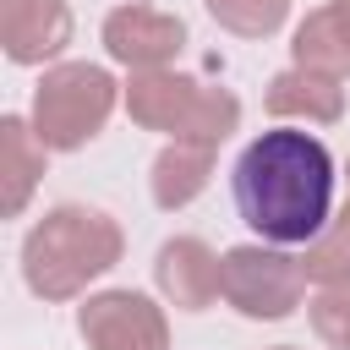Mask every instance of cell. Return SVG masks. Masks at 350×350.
<instances>
[{"instance_id": "cell-11", "label": "cell", "mask_w": 350, "mask_h": 350, "mask_svg": "<svg viewBox=\"0 0 350 350\" xmlns=\"http://www.w3.org/2000/svg\"><path fill=\"white\" fill-rule=\"evenodd\" d=\"M44 153L49 148L38 142L33 126H22L16 115L0 120V202H5V213L27 208V197H33L38 175H44Z\"/></svg>"}, {"instance_id": "cell-2", "label": "cell", "mask_w": 350, "mask_h": 350, "mask_svg": "<svg viewBox=\"0 0 350 350\" xmlns=\"http://www.w3.org/2000/svg\"><path fill=\"white\" fill-rule=\"evenodd\" d=\"M115 262H120V224L98 208H82V202L49 208L22 241V279L44 301L82 295Z\"/></svg>"}, {"instance_id": "cell-15", "label": "cell", "mask_w": 350, "mask_h": 350, "mask_svg": "<svg viewBox=\"0 0 350 350\" xmlns=\"http://www.w3.org/2000/svg\"><path fill=\"white\" fill-rule=\"evenodd\" d=\"M202 5H208V16L219 27H230L241 38H268L290 16V0H202Z\"/></svg>"}, {"instance_id": "cell-7", "label": "cell", "mask_w": 350, "mask_h": 350, "mask_svg": "<svg viewBox=\"0 0 350 350\" xmlns=\"http://www.w3.org/2000/svg\"><path fill=\"white\" fill-rule=\"evenodd\" d=\"M180 44H186V27L153 5H115L104 16V49H109V60H120L131 71L170 66L180 55Z\"/></svg>"}, {"instance_id": "cell-5", "label": "cell", "mask_w": 350, "mask_h": 350, "mask_svg": "<svg viewBox=\"0 0 350 350\" xmlns=\"http://www.w3.org/2000/svg\"><path fill=\"white\" fill-rule=\"evenodd\" d=\"M306 295V273L301 257H284L279 246H235L224 252V301L241 317H262L279 323L301 306Z\"/></svg>"}, {"instance_id": "cell-3", "label": "cell", "mask_w": 350, "mask_h": 350, "mask_svg": "<svg viewBox=\"0 0 350 350\" xmlns=\"http://www.w3.org/2000/svg\"><path fill=\"white\" fill-rule=\"evenodd\" d=\"M126 109H131L137 126L164 131L170 142H208V148H219L235 131V120H241V98L230 88H208V82L180 77L170 66L131 71Z\"/></svg>"}, {"instance_id": "cell-17", "label": "cell", "mask_w": 350, "mask_h": 350, "mask_svg": "<svg viewBox=\"0 0 350 350\" xmlns=\"http://www.w3.org/2000/svg\"><path fill=\"white\" fill-rule=\"evenodd\" d=\"M328 5H334V11H339V22L350 27V0H328Z\"/></svg>"}, {"instance_id": "cell-19", "label": "cell", "mask_w": 350, "mask_h": 350, "mask_svg": "<svg viewBox=\"0 0 350 350\" xmlns=\"http://www.w3.org/2000/svg\"><path fill=\"white\" fill-rule=\"evenodd\" d=\"M279 350H290V345H279Z\"/></svg>"}, {"instance_id": "cell-16", "label": "cell", "mask_w": 350, "mask_h": 350, "mask_svg": "<svg viewBox=\"0 0 350 350\" xmlns=\"http://www.w3.org/2000/svg\"><path fill=\"white\" fill-rule=\"evenodd\" d=\"M312 328L328 350H350V290H317L312 295Z\"/></svg>"}, {"instance_id": "cell-1", "label": "cell", "mask_w": 350, "mask_h": 350, "mask_svg": "<svg viewBox=\"0 0 350 350\" xmlns=\"http://www.w3.org/2000/svg\"><path fill=\"white\" fill-rule=\"evenodd\" d=\"M235 208L268 246H306L334 208V153L312 131H262L235 159Z\"/></svg>"}, {"instance_id": "cell-6", "label": "cell", "mask_w": 350, "mask_h": 350, "mask_svg": "<svg viewBox=\"0 0 350 350\" xmlns=\"http://www.w3.org/2000/svg\"><path fill=\"white\" fill-rule=\"evenodd\" d=\"M88 350H170V323L164 312L137 295V290H104L82 306L77 317Z\"/></svg>"}, {"instance_id": "cell-9", "label": "cell", "mask_w": 350, "mask_h": 350, "mask_svg": "<svg viewBox=\"0 0 350 350\" xmlns=\"http://www.w3.org/2000/svg\"><path fill=\"white\" fill-rule=\"evenodd\" d=\"M159 290L180 306V312H202L213 306V295H224V262L197 241V235H175L159 246Z\"/></svg>"}, {"instance_id": "cell-8", "label": "cell", "mask_w": 350, "mask_h": 350, "mask_svg": "<svg viewBox=\"0 0 350 350\" xmlns=\"http://www.w3.org/2000/svg\"><path fill=\"white\" fill-rule=\"evenodd\" d=\"M0 44L16 66H44L71 44L66 0H0Z\"/></svg>"}, {"instance_id": "cell-12", "label": "cell", "mask_w": 350, "mask_h": 350, "mask_svg": "<svg viewBox=\"0 0 350 350\" xmlns=\"http://www.w3.org/2000/svg\"><path fill=\"white\" fill-rule=\"evenodd\" d=\"M213 153L219 148H208V142H170L153 159V202L170 208V213L186 208L208 186V175H213Z\"/></svg>"}, {"instance_id": "cell-14", "label": "cell", "mask_w": 350, "mask_h": 350, "mask_svg": "<svg viewBox=\"0 0 350 350\" xmlns=\"http://www.w3.org/2000/svg\"><path fill=\"white\" fill-rule=\"evenodd\" d=\"M301 273H306V284H317V290H350V230L334 224V230H323L317 241H306Z\"/></svg>"}, {"instance_id": "cell-4", "label": "cell", "mask_w": 350, "mask_h": 350, "mask_svg": "<svg viewBox=\"0 0 350 350\" xmlns=\"http://www.w3.org/2000/svg\"><path fill=\"white\" fill-rule=\"evenodd\" d=\"M115 77L104 66L88 60H66L55 71H44L38 93H33V131L49 153H71L82 142H93L115 109Z\"/></svg>"}, {"instance_id": "cell-13", "label": "cell", "mask_w": 350, "mask_h": 350, "mask_svg": "<svg viewBox=\"0 0 350 350\" xmlns=\"http://www.w3.org/2000/svg\"><path fill=\"white\" fill-rule=\"evenodd\" d=\"M295 66H312V71H323V77H350V27L339 22V11L334 5H323V11H312L301 27H295Z\"/></svg>"}, {"instance_id": "cell-18", "label": "cell", "mask_w": 350, "mask_h": 350, "mask_svg": "<svg viewBox=\"0 0 350 350\" xmlns=\"http://www.w3.org/2000/svg\"><path fill=\"white\" fill-rule=\"evenodd\" d=\"M339 224H345V230H350V191H345V213H339Z\"/></svg>"}, {"instance_id": "cell-10", "label": "cell", "mask_w": 350, "mask_h": 350, "mask_svg": "<svg viewBox=\"0 0 350 350\" xmlns=\"http://www.w3.org/2000/svg\"><path fill=\"white\" fill-rule=\"evenodd\" d=\"M262 104L279 120H323V126H334L345 115V88H339V77H323L312 66H290V71H279L268 82Z\"/></svg>"}]
</instances>
